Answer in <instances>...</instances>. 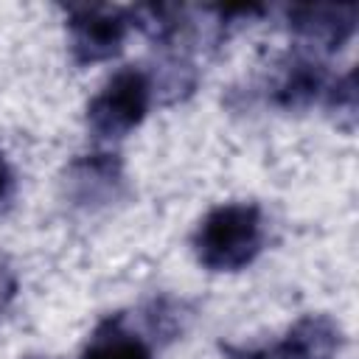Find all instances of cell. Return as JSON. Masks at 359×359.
Returning <instances> with one entry per match:
<instances>
[{
	"label": "cell",
	"mask_w": 359,
	"mask_h": 359,
	"mask_svg": "<svg viewBox=\"0 0 359 359\" xmlns=\"http://www.w3.org/2000/svg\"><path fill=\"white\" fill-rule=\"evenodd\" d=\"M261 238V210L250 202H227L202 219L194 236V252L202 266L233 272L255 258Z\"/></svg>",
	"instance_id": "6da1fadb"
},
{
	"label": "cell",
	"mask_w": 359,
	"mask_h": 359,
	"mask_svg": "<svg viewBox=\"0 0 359 359\" xmlns=\"http://www.w3.org/2000/svg\"><path fill=\"white\" fill-rule=\"evenodd\" d=\"M149 98H151V84L143 70L137 67L118 70L87 107L90 129L98 137H123L143 121L149 109Z\"/></svg>",
	"instance_id": "7a4b0ae2"
},
{
	"label": "cell",
	"mask_w": 359,
	"mask_h": 359,
	"mask_svg": "<svg viewBox=\"0 0 359 359\" xmlns=\"http://www.w3.org/2000/svg\"><path fill=\"white\" fill-rule=\"evenodd\" d=\"M70 39L73 53L81 65L87 62H104L112 53H118L129 20L121 8L109 6H79L70 11Z\"/></svg>",
	"instance_id": "3957f363"
},
{
	"label": "cell",
	"mask_w": 359,
	"mask_h": 359,
	"mask_svg": "<svg viewBox=\"0 0 359 359\" xmlns=\"http://www.w3.org/2000/svg\"><path fill=\"white\" fill-rule=\"evenodd\" d=\"M337 348L339 325L323 314H311L297 320L283 339L252 351H230V359H334Z\"/></svg>",
	"instance_id": "277c9868"
},
{
	"label": "cell",
	"mask_w": 359,
	"mask_h": 359,
	"mask_svg": "<svg viewBox=\"0 0 359 359\" xmlns=\"http://www.w3.org/2000/svg\"><path fill=\"white\" fill-rule=\"evenodd\" d=\"M294 28L309 39L323 48H339L342 39L351 36L356 8L353 6H303L292 11Z\"/></svg>",
	"instance_id": "5b68a950"
},
{
	"label": "cell",
	"mask_w": 359,
	"mask_h": 359,
	"mask_svg": "<svg viewBox=\"0 0 359 359\" xmlns=\"http://www.w3.org/2000/svg\"><path fill=\"white\" fill-rule=\"evenodd\" d=\"M320 90H325L323 67L311 65V62H297L283 76V81L278 87V101L283 107H306L320 95Z\"/></svg>",
	"instance_id": "8992f818"
},
{
	"label": "cell",
	"mask_w": 359,
	"mask_h": 359,
	"mask_svg": "<svg viewBox=\"0 0 359 359\" xmlns=\"http://www.w3.org/2000/svg\"><path fill=\"white\" fill-rule=\"evenodd\" d=\"M81 359H151V351L140 337L126 334L118 325H109L107 331H98L93 337Z\"/></svg>",
	"instance_id": "52a82bcc"
},
{
	"label": "cell",
	"mask_w": 359,
	"mask_h": 359,
	"mask_svg": "<svg viewBox=\"0 0 359 359\" xmlns=\"http://www.w3.org/2000/svg\"><path fill=\"white\" fill-rule=\"evenodd\" d=\"M8 191H11V168H8L6 157L0 154V202L8 196Z\"/></svg>",
	"instance_id": "ba28073f"
},
{
	"label": "cell",
	"mask_w": 359,
	"mask_h": 359,
	"mask_svg": "<svg viewBox=\"0 0 359 359\" xmlns=\"http://www.w3.org/2000/svg\"><path fill=\"white\" fill-rule=\"evenodd\" d=\"M146 11H149L154 20H160V17H163V8H146ZM168 28H171V25H165V22H154V25H151V31H154V34H160V36H163Z\"/></svg>",
	"instance_id": "9c48e42d"
}]
</instances>
